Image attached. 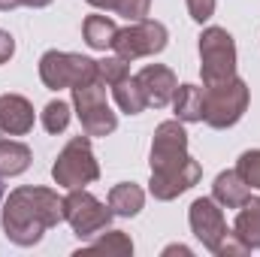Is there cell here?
I'll list each match as a JSON object with an SVG mask.
<instances>
[{
    "label": "cell",
    "mask_w": 260,
    "mask_h": 257,
    "mask_svg": "<svg viewBox=\"0 0 260 257\" xmlns=\"http://www.w3.org/2000/svg\"><path fill=\"white\" fill-rule=\"evenodd\" d=\"M248 197H251V188L242 182V176H239L236 170H227V173H218V176H215L212 200L221 203L224 209H239Z\"/></svg>",
    "instance_id": "14"
},
{
    "label": "cell",
    "mask_w": 260,
    "mask_h": 257,
    "mask_svg": "<svg viewBox=\"0 0 260 257\" xmlns=\"http://www.w3.org/2000/svg\"><path fill=\"white\" fill-rule=\"evenodd\" d=\"M167 27L160 21H151V18H142V21H133L130 27L118 30L115 40H112V52L124 61H139V58H151V55H160L167 49Z\"/></svg>",
    "instance_id": "8"
},
{
    "label": "cell",
    "mask_w": 260,
    "mask_h": 257,
    "mask_svg": "<svg viewBox=\"0 0 260 257\" xmlns=\"http://www.w3.org/2000/svg\"><path fill=\"white\" fill-rule=\"evenodd\" d=\"M73 106H76L85 136H109L118 127V118L106 103V82L100 76L73 88Z\"/></svg>",
    "instance_id": "5"
},
{
    "label": "cell",
    "mask_w": 260,
    "mask_h": 257,
    "mask_svg": "<svg viewBox=\"0 0 260 257\" xmlns=\"http://www.w3.org/2000/svg\"><path fill=\"white\" fill-rule=\"evenodd\" d=\"M30 167V148L15 139H0V179L21 176Z\"/></svg>",
    "instance_id": "20"
},
{
    "label": "cell",
    "mask_w": 260,
    "mask_h": 257,
    "mask_svg": "<svg viewBox=\"0 0 260 257\" xmlns=\"http://www.w3.org/2000/svg\"><path fill=\"white\" fill-rule=\"evenodd\" d=\"M85 3H91L94 9H115V0H85Z\"/></svg>",
    "instance_id": "30"
},
{
    "label": "cell",
    "mask_w": 260,
    "mask_h": 257,
    "mask_svg": "<svg viewBox=\"0 0 260 257\" xmlns=\"http://www.w3.org/2000/svg\"><path fill=\"white\" fill-rule=\"evenodd\" d=\"M52 0H21V6H34V9H43V6H49Z\"/></svg>",
    "instance_id": "31"
},
{
    "label": "cell",
    "mask_w": 260,
    "mask_h": 257,
    "mask_svg": "<svg viewBox=\"0 0 260 257\" xmlns=\"http://www.w3.org/2000/svg\"><path fill=\"white\" fill-rule=\"evenodd\" d=\"M151 9V0H115V12L127 21H142Z\"/></svg>",
    "instance_id": "25"
},
{
    "label": "cell",
    "mask_w": 260,
    "mask_h": 257,
    "mask_svg": "<svg viewBox=\"0 0 260 257\" xmlns=\"http://www.w3.org/2000/svg\"><path fill=\"white\" fill-rule=\"evenodd\" d=\"M67 124H70V103H64V100L46 103V109H43V127L49 130V133H64Z\"/></svg>",
    "instance_id": "22"
},
{
    "label": "cell",
    "mask_w": 260,
    "mask_h": 257,
    "mask_svg": "<svg viewBox=\"0 0 260 257\" xmlns=\"http://www.w3.org/2000/svg\"><path fill=\"white\" fill-rule=\"evenodd\" d=\"M200 73L203 85L236 76V43L224 27H206L200 34Z\"/></svg>",
    "instance_id": "6"
},
{
    "label": "cell",
    "mask_w": 260,
    "mask_h": 257,
    "mask_svg": "<svg viewBox=\"0 0 260 257\" xmlns=\"http://www.w3.org/2000/svg\"><path fill=\"white\" fill-rule=\"evenodd\" d=\"M115 34H118V27H115V21L106 18V15H88V18L82 21V37H85V43H88L94 52L112 49Z\"/></svg>",
    "instance_id": "18"
},
{
    "label": "cell",
    "mask_w": 260,
    "mask_h": 257,
    "mask_svg": "<svg viewBox=\"0 0 260 257\" xmlns=\"http://www.w3.org/2000/svg\"><path fill=\"white\" fill-rule=\"evenodd\" d=\"M12 55H15V40L9 30H0V64H6Z\"/></svg>",
    "instance_id": "28"
},
{
    "label": "cell",
    "mask_w": 260,
    "mask_h": 257,
    "mask_svg": "<svg viewBox=\"0 0 260 257\" xmlns=\"http://www.w3.org/2000/svg\"><path fill=\"white\" fill-rule=\"evenodd\" d=\"M188 3V12H191V18L194 21H209L212 15H215V0H185Z\"/></svg>",
    "instance_id": "27"
},
{
    "label": "cell",
    "mask_w": 260,
    "mask_h": 257,
    "mask_svg": "<svg viewBox=\"0 0 260 257\" xmlns=\"http://www.w3.org/2000/svg\"><path fill=\"white\" fill-rule=\"evenodd\" d=\"M136 79H139V85H142V91H145L148 106L164 109L167 103H173V94H176L179 82H176V73H173L170 67L148 64V67H142V70L136 73Z\"/></svg>",
    "instance_id": "12"
},
{
    "label": "cell",
    "mask_w": 260,
    "mask_h": 257,
    "mask_svg": "<svg viewBox=\"0 0 260 257\" xmlns=\"http://www.w3.org/2000/svg\"><path fill=\"white\" fill-rule=\"evenodd\" d=\"M0 130L9 136H24L34 130V106L21 94H3L0 97Z\"/></svg>",
    "instance_id": "13"
},
{
    "label": "cell",
    "mask_w": 260,
    "mask_h": 257,
    "mask_svg": "<svg viewBox=\"0 0 260 257\" xmlns=\"http://www.w3.org/2000/svg\"><path fill=\"white\" fill-rule=\"evenodd\" d=\"M64 221L73 227L79 239H91L112 224V209L85 188H73L64 197Z\"/></svg>",
    "instance_id": "7"
},
{
    "label": "cell",
    "mask_w": 260,
    "mask_h": 257,
    "mask_svg": "<svg viewBox=\"0 0 260 257\" xmlns=\"http://www.w3.org/2000/svg\"><path fill=\"white\" fill-rule=\"evenodd\" d=\"M85 251H106V254H133V242H130L127 233L121 230H109L106 236L94 239Z\"/></svg>",
    "instance_id": "21"
},
{
    "label": "cell",
    "mask_w": 260,
    "mask_h": 257,
    "mask_svg": "<svg viewBox=\"0 0 260 257\" xmlns=\"http://www.w3.org/2000/svg\"><path fill=\"white\" fill-rule=\"evenodd\" d=\"M15 6H21V0H0V9H3V12H9V9H15Z\"/></svg>",
    "instance_id": "32"
},
{
    "label": "cell",
    "mask_w": 260,
    "mask_h": 257,
    "mask_svg": "<svg viewBox=\"0 0 260 257\" xmlns=\"http://www.w3.org/2000/svg\"><path fill=\"white\" fill-rule=\"evenodd\" d=\"M100 64V79L106 82V85H115V82H121L124 76H130V61L124 58H106V61H97Z\"/></svg>",
    "instance_id": "24"
},
{
    "label": "cell",
    "mask_w": 260,
    "mask_h": 257,
    "mask_svg": "<svg viewBox=\"0 0 260 257\" xmlns=\"http://www.w3.org/2000/svg\"><path fill=\"white\" fill-rule=\"evenodd\" d=\"M112 97H115V103H118V109L124 115H139V112L148 109L145 91H142V85H139L136 76H124L121 82H115L112 85Z\"/></svg>",
    "instance_id": "16"
},
{
    "label": "cell",
    "mask_w": 260,
    "mask_h": 257,
    "mask_svg": "<svg viewBox=\"0 0 260 257\" xmlns=\"http://www.w3.org/2000/svg\"><path fill=\"white\" fill-rule=\"evenodd\" d=\"M52 179H55V185H61L67 191L85 188L100 179V164L91 151V136H73L67 142L58 160L52 164Z\"/></svg>",
    "instance_id": "3"
},
{
    "label": "cell",
    "mask_w": 260,
    "mask_h": 257,
    "mask_svg": "<svg viewBox=\"0 0 260 257\" xmlns=\"http://www.w3.org/2000/svg\"><path fill=\"white\" fill-rule=\"evenodd\" d=\"M233 233L245 242L248 251H260V197H248L239 206V215L233 221Z\"/></svg>",
    "instance_id": "15"
},
{
    "label": "cell",
    "mask_w": 260,
    "mask_h": 257,
    "mask_svg": "<svg viewBox=\"0 0 260 257\" xmlns=\"http://www.w3.org/2000/svg\"><path fill=\"white\" fill-rule=\"evenodd\" d=\"M97 76H100V64L91 61V58H85V55H76V52H58V49H52V52H46L40 58V79L52 91H61V88L73 91V88L97 79Z\"/></svg>",
    "instance_id": "4"
},
{
    "label": "cell",
    "mask_w": 260,
    "mask_h": 257,
    "mask_svg": "<svg viewBox=\"0 0 260 257\" xmlns=\"http://www.w3.org/2000/svg\"><path fill=\"white\" fill-rule=\"evenodd\" d=\"M0 200H3V182H0Z\"/></svg>",
    "instance_id": "33"
},
{
    "label": "cell",
    "mask_w": 260,
    "mask_h": 257,
    "mask_svg": "<svg viewBox=\"0 0 260 257\" xmlns=\"http://www.w3.org/2000/svg\"><path fill=\"white\" fill-rule=\"evenodd\" d=\"M188 157H191V154H188V133H185V121L173 118V121L157 124L154 139H151V154H148L151 170L173 167V164H185Z\"/></svg>",
    "instance_id": "9"
},
{
    "label": "cell",
    "mask_w": 260,
    "mask_h": 257,
    "mask_svg": "<svg viewBox=\"0 0 260 257\" xmlns=\"http://www.w3.org/2000/svg\"><path fill=\"white\" fill-rule=\"evenodd\" d=\"M212 254H218V257H239V254H248V248H245V242H242L233 230H227V233H224V239L218 242V248H215Z\"/></svg>",
    "instance_id": "26"
},
{
    "label": "cell",
    "mask_w": 260,
    "mask_h": 257,
    "mask_svg": "<svg viewBox=\"0 0 260 257\" xmlns=\"http://www.w3.org/2000/svg\"><path fill=\"white\" fill-rule=\"evenodd\" d=\"M142 206H145V194L133 182H121V185H115L109 191V209H112V215L133 218V215H139Z\"/></svg>",
    "instance_id": "17"
},
{
    "label": "cell",
    "mask_w": 260,
    "mask_h": 257,
    "mask_svg": "<svg viewBox=\"0 0 260 257\" xmlns=\"http://www.w3.org/2000/svg\"><path fill=\"white\" fill-rule=\"evenodd\" d=\"M203 176V167L197 164L194 157H188L185 164H173V167H160V170H151V182H148V191L154 200H176L185 191H191Z\"/></svg>",
    "instance_id": "10"
},
{
    "label": "cell",
    "mask_w": 260,
    "mask_h": 257,
    "mask_svg": "<svg viewBox=\"0 0 260 257\" xmlns=\"http://www.w3.org/2000/svg\"><path fill=\"white\" fill-rule=\"evenodd\" d=\"M188 221H191L194 236L203 242V248H209V251H215L218 242H221L224 233H227V221H224L221 203H215L212 197H200V200L191 203Z\"/></svg>",
    "instance_id": "11"
},
{
    "label": "cell",
    "mask_w": 260,
    "mask_h": 257,
    "mask_svg": "<svg viewBox=\"0 0 260 257\" xmlns=\"http://www.w3.org/2000/svg\"><path fill=\"white\" fill-rule=\"evenodd\" d=\"M248 100H251V91L239 76L206 85L203 88V121L215 130L233 127L245 115Z\"/></svg>",
    "instance_id": "2"
},
{
    "label": "cell",
    "mask_w": 260,
    "mask_h": 257,
    "mask_svg": "<svg viewBox=\"0 0 260 257\" xmlns=\"http://www.w3.org/2000/svg\"><path fill=\"white\" fill-rule=\"evenodd\" d=\"M164 254H185V257H191V248H188V245H167V248H164Z\"/></svg>",
    "instance_id": "29"
},
{
    "label": "cell",
    "mask_w": 260,
    "mask_h": 257,
    "mask_svg": "<svg viewBox=\"0 0 260 257\" xmlns=\"http://www.w3.org/2000/svg\"><path fill=\"white\" fill-rule=\"evenodd\" d=\"M64 221V197L52 188H15L3 203V233L9 242L30 248L49 227Z\"/></svg>",
    "instance_id": "1"
},
{
    "label": "cell",
    "mask_w": 260,
    "mask_h": 257,
    "mask_svg": "<svg viewBox=\"0 0 260 257\" xmlns=\"http://www.w3.org/2000/svg\"><path fill=\"white\" fill-rule=\"evenodd\" d=\"M173 109H176V118L185 121V124L203 121V88L179 85L176 94H173Z\"/></svg>",
    "instance_id": "19"
},
{
    "label": "cell",
    "mask_w": 260,
    "mask_h": 257,
    "mask_svg": "<svg viewBox=\"0 0 260 257\" xmlns=\"http://www.w3.org/2000/svg\"><path fill=\"white\" fill-rule=\"evenodd\" d=\"M236 173L242 176V182H245L248 188L260 191V148H251V151H242V154H239Z\"/></svg>",
    "instance_id": "23"
}]
</instances>
